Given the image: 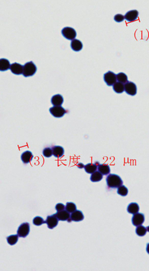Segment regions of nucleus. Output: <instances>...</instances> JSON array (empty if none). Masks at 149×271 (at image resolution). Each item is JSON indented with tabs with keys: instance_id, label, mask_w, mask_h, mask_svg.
Returning <instances> with one entry per match:
<instances>
[{
	"instance_id": "nucleus-14",
	"label": "nucleus",
	"mask_w": 149,
	"mask_h": 271,
	"mask_svg": "<svg viewBox=\"0 0 149 271\" xmlns=\"http://www.w3.org/2000/svg\"><path fill=\"white\" fill-rule=\"evenodd\" d=\"M34 158V155L31 151H26L24 152L21 155V159L24 164H29L32 161V160Z\"/></svg>"
},
{
	"instance_id": "nucleus-1",
	"label": "nucleus",
	"mask_w": 149,
	"mask_h": 271,
	"mask_svg": "<svg viewBox=\"0 0 149 271\" xmlns=\"http://www.w3.org/2000/svg\"><path fill=\"white\" fill-rule=\"evenodd\" d=\"M106 184L110 188H117L122 186L123 181L120 176L116 174H110L106 178Z\"/></svg>"
},
{
	"instance_id": "nucleus-4",
	"label": "nucleus",
	"mask_w": 149,
	"mask_h": 271,
	"mask_svg": "<svg viewBox=\"0 0 149 271\" xmlns=\"http://www.w3.org/2000/svg\"><path fill=\"white\" fill-rule=\"evenodd\" d=\"M104 80L108 86H109V87L113 86L117 82V74H115L113 72L111 71L108 72V73L104 74Z\"/></svg>"
},
{
	"instance_id": "nucleus-23",
	"label": "nucleus",
	"mask_w": 149,
	"mask_h": 271,
	"mask_svg": "<svg viewBox=\"0 0 149 271\" xmlns=\"http://www.w3.org/2000/svg\"><path fill=\"white\" fill-rule=\"evenodd\" d=\"M113 89H114V92L120 94L122 93L125 91V85L121 82H116V83L113 85Z\"/></svg>"
},
{
	"instance_id": "nucleus-24",
	"label": "nucleus",
	"mask_w": 149,
	"mask_h": 271,
	"mask_svg": "<svg viewBox=\"0 0 149 271\" xmlns=\"http://www.w3.org/2000/svg\"><path fill=\"white\" fill-rule=\"evenodd\" d=\"M18 235H11L7 237V242L10 245H15L18 241Z\"/></svg>"
},
{
	"instance_id": "nucleus-3",
	"label": "nucleus",
	"mask_w": 149,
	"mask_h": 271,
	"mask_svg": "<svg viewBox=\"0 0 149 271\" xmlns=\"http://www.w3.org/2000/svg\"><path fill=\"white\" fill-rule=\"evenodd\" d=\"M62 34L67 40H74L76 37V32L72 27H66L62 30Z\"/></svg>"
},
{
	"instance_id": "nucleus-32",
	"label": "nucleus",
	"mask_w": 149,
	"mask_h": 271,
	"mask_svg": "<svg viewBox=\"0 0 149 271\" xmlns=\"http://www.w3.org/2000/svg\"><path fill=\"white\" fill-rule=\"evenodd\" d=\"M65 209V206L63 204H61V203H59V204H56V211L57 212H60V211H62V210H64Z\"/></svg>"
},
{
	"instance_id": "nucleus-33",
	"label": "nucleus",
	"mask_w": 149,
	"mask_h": 271,
	"mask_svg": "<svg viewBox=\"0 0 149 271\" xmlns=\"http://www.w3.org/2000/svg\"><path fill=\"white\" fill-rule=\"evenodd\" d=\"M147 253L149 254V243H148L147 245Z\"/></svg>"
},
{
	"instance_id": "nucleus-16",
	"label": "nucleus",
	"mask_w": 149,
	"mask_h": 271,
	"mask_svg": "<svg viewBox=\"0 0 149 271\" xmlns=\"http://www.w3.org/2000/svg\"><path fill=\"white\" fill-rule=\"evenodd\" d=\"M64 102V98L61 95H56L51 98V103L55 107L61 106Z\"/></svg>"
},
{
	"instance_id": "nucleus-29",
	"label": "nucleus",
	"mask_w": 149,
	"mask_h": 271,
	"mask_svg": "<svg viewBox=\"0 0 149 271\" xmlns=\"http://www.w3.org/2000/svg\"><path fill=\"white\" fill-rule=\"evenodd\" d=\"M33 223L35 226H41L43 224L46 223V221H44L43 220L42 218H41L40 216H36L34 218L33 220Z\"/></svg>"
},
{
	"instance_id": "nucleus-15",
	"label": "nucleus",
	"mask_w": 149,
	"mask_h": 271,
	"mask_svg": "<svg viewBox=\"0 0 149 271\" xmlns=\"http://www.w3.org/2000/svg\"><path fill=\"white\" fill-rule=\"evenodd\" d=\"M52 149V153L55 157L60 158L64 154V149L61 146H54Z\"/></svg>"
},
{
	"instance_id": "nucleus-11",
	"label": "nucleus",
	"mask_w": 149,
	"mask_h": 271,
	"mask_svg": "<svg viewBox=\"0 0 149 271\" xmlns=\"http://www.w3.org/2000/svg\"><path fill=\"white\" fill-rule=\"evenodd\" d=\"M10 70L13 74H16V75H20L23 74L24 66L19 63H13L12 64H11Z\"/></svg>"
},
{
	"instance_id": "nucleus-13",
	"label": "nucleus",
	"mask_w": 149,
	"mask_h": 271,
	"mask_svg": "<svg viewBox=\"0 0 149 271\" xmlns=\"http://www.w3.org/2000/svg\"><path fill=\"white\" fill-rule=\"evenodd\" d=\"M70 218L72 220L74 221V222H80V221H82L84 220V214H83V213L82 212V211H80V210H76L75 212L72 213V214L70 215Z\"/></svg>"
},
{
	"instance_id": "nucleus-10",
	"label": "nucleus",
	"mask_w": 149,
	"mask_h": 271,
	"mask_svg": "<svg viewBox=\"0 0 149 271\" xmlns=\"http://www.w3.org/2000/svg\"><path fill=\"white\" fill-rule=\"evenodd\" d=\"M58 219L55 216V215H49L47 217L46 220V224L48 225V228L49 229H54L55 227H56L57 225L58 224Z\"/></svg>"
},
{
	"instance_id": "nucleus-34",
	"label": "nucleus",
	"mask_w": 149,
	"mask_h": 271,
	"mask_svg": "<svg viewBox=\"0 0 149 271\" xmlns=\"http://www.w3.org/2000/svg\"><path fill=\"white\" fill-rule=\"evenodd\" d=\"M147 232H149V226H148V227L147 228Z\"/></svg>"
},
{
	"instance_id": "nucleus-12",
	"label": "nucleus",
	"mask_w": 149,
	"mask_h": 271,
	"mask_svg": "<svg viewBox=\"0 0 149 271\" xmlns=\"http://www.w3.org/2000/svg\"><path fill=\"white\" fill-rule=\"evenodd\" d=\"M139 16V12L137 10H131L126 13L125 19L129 22L136 20Z\"/></svg>"
},
{
	"instance_id": "nucleus-21",
	"label": "nucleus",
	"mask_w": 149,
	"mask_h": 271,
	"mask_svg": "<svg viewBox=\"0 0 149 271\" xmlns=\"http://www.w3.org/2000/svg\"><path fill=\"white\" fill-rule=\"evenodd\" d=\"M84 170L85 171H86V172L88 173H94L95 171H96V170H97V169H98V165H96V164H88L87 165H86L85 166H84Z\"/></svg>"
},
{
	"instance_id": "nucleus-22",
	"label": "nucleus",
	"mask_w": 149,
	"mask_h": 271,
	"mask_svg": "<svg viewBox=\"0 0 149 271\" xmlns=\"http://www.w3.org/2000/svg\"><path fill=\"white\" fill-rule=\"evenodd\" d=\"M103 178V175L99 171H95L90 176V180L92 182H98L101 181Z\"/></svg>"
},
{
	"instance_id": "nucleus-27",
	"label": "nucleus",
	"mask_w": 149,
	"mask_h": 271,
	"mask_svg": "<svg viewBox=\"0 0 149 271\" xmlns=\"http://www.w3.org/2000/svg\"><path fill=\"white\" fill-rule=\"evenodd\" d=\"M117 193H118V194H119L120 195H121V196H126V195H127L128 193V188L126 187V186H123V185H122V186H120L119 187H118Z\"/></svg>"
},
{
	"instance_id": "nucleus-17",
	"label": "nucleus",
	"mask_w": 149,
	"mask_h": 271,
	"mask_svg": "<svg viewBox=\"0 0 149 271\" xmlns=\"http://www.w3.org/2000/svg\"><path fill=\"white\" fill-rule=\"evenodd\" d=\"M70 46H71L72 49L74 51H76V52L80 51L82 49V48H83V44H82L81 41H80L79 40H76V39L72 41Z\"/></svg>"
},
{
	"instance_id": "nucleus-31",
	"label": "nucleus",
	"mask_w": 149,
	"mask_h": 271,
	"mask_svg": "<svg viewBox=\"0 0 149 271\" xmlns=\"http://www.w3.org/2000/svg\"><path fill=\"white\" fill-rule=\"evenodd\" d=\"M114 19L118 23H120V22H122L125 20V16H122V14H117L114 16Z\"/></svg>"
},
{
	"instance_id": "nucleus-6",
	"label": "nucleus",
	"mask_w": 149,
	"mask_h": 271,
	"mask_svg": "<svg viewBox=\"0 0 149 271\" xmlns=\"http://www.w3.org/2000/svg\"><path fill=\"white\" fill-rule=\"evenodd\" d=\"M30 227L29 223L25 222L21 224L18 229V235L19 237L26 238L30 233Z\"/></svg>"
},
{
	"instance_id": "nucleus-7",
	"label": "nucleus",
	"mask_w": 149,
	"mask_h": 271,
	"mask_svg": "<svg viewBox=\"0 0 149 271\" xmlns=\"http://www.w3.org/2000/svg\"><path fill=\"white\" fill-rule=\"evenodd\" d=\"M125 90L128 95L131 96H134L136 95L137 87L136 85L132 82H127L125 84Z\"/></svg>"
},
{
	"instance_id": "nucleus-2",
	"label": "nucleus",
	"mask_w": 149,
	"mask_h": 271,
	"mask_svg": "<svg viewBox=\"0 0 149 271\" xmlns=\"http://www.w3.org/2000/svg\"><path fill=\"white\" fill-rule=\"evenodd\" d=\"M37 71L36 66L32 61L26 63L24 66L23 75L24 77H30L34 76Z\"/></svg>"
},
{
	"instance_id": "nucleus-25",
	"label": "nucleus",
	"mask_w": 149,
	"mask_h": 271,
	"mask_svg": "<svg viewBox=\"0 0 149 271\" xmlns=\"http://www.w3.org/2000/svg\"><path fill=\"white\" fill-rule=\"evenodd\" d=\"M117 81L122 84L126 83V82H128L127 75L123 73H118L117 75Z\"/></svg>"
},
{
	"instance_id": "nucleus-30",
	"label": "nucleus",
	"mask_w": 149,
	"mask_h": 271,
	"mask_svg": "<svg viewBox=\"0 0 149 271\" xmlns=\"http://www.w3.org/2000/svg\"><path fill=\"white\" fill-rule=\"evenodd\" d=\"M43 155L46 157H50L53 153H52V149L49 147H46L43 150Z\"/></svg>"
},
{
	"instance_id": "nucleus-28",
	"label": "nucleus",
	"mask_w": 149,
	"mask_h": 271,
	"mask_svg": "<svg viewBox=\"0 0 149 271\" xmlns=\"http://www.w3.org/2000/svg\"><path fill=\"white\" fill-rule=\"evenodd\" d=\"M66 210L69 213H73L76 210V204L72 202H68L66 205Z\"/></svg>"
},
{
	"instance_id": "nucleus-9",
	"label": "nucleus",
	"mask_w": 149,
	"mask_h": 271,
	"mask_svg": "<svg viewBox=\"0 0 149 271\" xmlns=\"http://www.w3.org/2000/svg\"><path fill=\"white\" fill-rule=\"evenodd\" d=\"M55 216H56L58 219L60 221H66L68 220V222H70L72 220L70 218V215L67 210H62V211L57 212L56 214H55Z\"/></svg>"
},
{
	"instance_id": "nucleus-5",
	"label": "nucleus",
	"mask_w": 149,
	"mask_h": 271,
	"mask_svg": "<svg viewBox=\"0 0 149 271\" xmlns=\"http://www.w3.org/2000/svg\"><path fill=\"white\" fill-rule=\"evenodd\" d=\"M49 112H50L51 115L52 116H54V117L56 118H60L62 117L66 113V110L63 108L62 106H58V107H52L49 109Z\"/></svg>"
},
{
	"instance_id": "nucleus-18",
	"label": "nucleus",
	"mask_w": 149,
	"mask_h": 271,
	"mask_svg": "<svg viewBox=\"0 0 149 271\" xmlns=\"http://www.w3.org/2000/svg\"><path fill=\"white\" fill-rule=\"evenodd\" d=\"M10 63L9 60L5 58L0 59V70L1 72H4L7 70L8 69H10Z\"/></svg>"
},
{
	"instance_id": "nucleus-8",
	"label": "nucleus",
	"mask_w": 149,
	"mask_h": 271,
	"mask_svg": "<svg viewBox=\"0 0 149 271\" xmlns=\"http://www.w3.org/2000/svg\"><path fill=\"white\" fill-rule=\"evenodd\" d=\"M145 215L140 213H136L132 218V223L135 226L142 225L145 222Z\"/></svg>"
},
{
	"instance_id": "nucleus-26",
	"label": "nucleus",
	"mask_w": 149,
	"mask_h": 271,
	"mask_svg": "<svg viewBox=\"0 0 149 271\" xmlns=\"http://www.w3.org/2000/svg\"><path fill=\"white\" fill-rule=\"evenodd\" d=\"M147 228L143 226H137L136 229V234L139 236H144L147 234Z\"/></svg>"
},
{
	"instance_id": "nucleus-20",
	"label": "nucleus",
	"mask_w": 149,
	"mask_h": 271,
	"mask_svg": "<svg viewBox=\"0 0 149 271\" xmlns=\"http://www.w3.org/2000/svg\"><path fill=\"white\" fill-rule=\"evenodd\" d=\"M98 171L103 175H108L110 172V169L108 165L107 164H99L98 165Z\"/></svg>"
},
{
	"instance_id": "nucleus-19",
	"label": "nucleus",
	"mask_w": 149,
	"mask_h": 271,
	"mask_svg": "<svg viewBox=\"0 0 149 271\" xmlns=\"http://www.w3.org/2000/svg\"><path fill=\"white\" fill-rule=\"evenodd\" d=\"M139 204L136 203H131L128 206L127 208V211L130 214H135L136 213L139 212Z\"/></svg>"
}]
</instances>
